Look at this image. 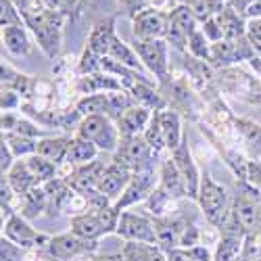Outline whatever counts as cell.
I'll return each mask as SVG.
<instances>
[{
    "label": "cell",
    "instance_id": "obj_41",
    "mask_svg": "<svg viewBox=\"0 0 261 261\" xmlns=\"http://www.w3.org/2000/svg\"><path fill=\"white\" fill-rule=\"evenodd\" d=\"M144 140L150 144V148L155 150L159 155L161 150H167L165 146V140H163V134H161V123H159V111H153V117H150L146 129H144Z\"/></svg>",
    "mask_w": 261,
    "mask_h": 261
},
{
    "label": "cell",
    "instance_id": "obj_4",
    "mask_svg": "<svg viewBox=\"0 0 261 261\" xmlns=\"http://www.w3.org/2000/svg\"><path fill=\"white\" fill-rule=\"evenodd\" d=\"M75 136L92 142L98 150H105V153H115L119 142H121V136L117 132L115 121L111 117H107V115L82 117Z\"/></svg>",
    "mask_w": 261,
    "mask_h": 261
},
{
    "label": "cell",
    "instance_id": "obj_22",
    "mask_svg": "<svg viewBox=\"0 0 261 261\" xmlns=\"http://www.w3.org/2000/svg\"><path fill=\"white\" fill-rule=\"evenodd\" d=\"M127 92L134 98L136 105L146 107L150 111H165V109H169L165 94L161 90H157L155 84H150V82H136V84L129 86Z\"/></svg>",
    "mask_w": 261,
    "mask_h": 261
},
{
    "label": "cell",
    "instance_id": "obj_37",
    "mask_svg": "<svg viewBox=\"0 0 261 261\" xmlns=\"http://www.w3.org/2000/svg\"><path fill=\"white\" fill-rule=\"evenodd\" d=\"M96 155H98V148L92 142L73 134V142H71L69 153H67V163L69 165L77 167V165H84V163H90V161L96 159Z\"/></svg>",
    "mask_w": 261,
    "mask_h": 261
},
{
    "label": "cell",
    "instance_id": "obj_49",
    "mask_svg": "<svg viewBox=\"0 0 261 261\" xmlns=\"http://www.w3.org/2000/svg\"><path fill=\"white\" fill-rule=\"evenodd\" d=\"M15 165V155H13V150L9 148L7 142L0 144V171L3 173H9V169Z\"/></svg>",
    "mask_w": 261,
    "mask_h": 261
},
{
    "label": "cell",
    "instance_id": "obj_33",
    "mask_svg": "<svg viewBox=\"0 0 261 261\" xmlns=\"http://www.w3.org/2000/svg\"><path fill=\"white\" fill-rule=\"evenodd\" d=\"M107 57L113 59V61H117V63H121V65H125V67H129V69L140 71V73L146 75L144 65H142V61L138 59V55H136V50L132 48V44H125V42H123L119 36L113 38L111 48H109V55H107Z\"/></svg>",
    "mask_w": 261,
    "mask_h": 261
},
{
    "label": "cell",
    "instance_id": "obj_32",
    "mask_svg": "<svg viewBox=\"0 0 261 261\" xmlns=\"http://www.w3.org/2000/svg\"><path fill=\"white\" fill-rule=\"evenodd\" d=\"M75 111L82 117L88 115H107L113 119V109H111V96L109 92H98V94H88L77 100Z\"/></svg>",
    "mask_w": 261,
    "mask_h": 261
},
{
    "label": "cell",
    "instance_id": "obj_47",
    "mask_svg": "<svg viewBox=\"0 0 261 261\" xmlns=\"http://www.w3.org/2000/svg\"><path fill=\"white\" fill-rule=\"evenodd\" d=\"M201 30H203V34L207 36V40L211 42V44H215V42L224 40L222 28H220V23H217V19H215V17H211V19L205 21V23H201Z\"/></svg>",
    "mask_w": 261,
    "mask_h": 261
},
{
    "label": "cell",
    "instance_id": "obj_38",
    "mask_svg": "<svg viewBox=\"0 0 261 261\" xmlns=\"http://www.w3.org/2000/svg\"><path fill=\"white\" fill-rule=\"evenodd\" d=\"M25 163H28V167L32 169V173L36 176L38 184H46V182H50V180H55L59 176V165H55L53 161L44 159V157L38 155V153L32 155V157H28Z\"/></svg>",
    "mask_w": 261,
    "mask_h": 261
},
{
    "label": "cell",
    "instance_id": "obj_8",
    "mask_svg": "<svg viewBox=\"0 0 261 261\" xmlns=\"http://www.w3.org/2000/svg\"><path fill=\"white\" fill-rule=\"evenodd\" d=\"M255 55V48L249 42L247 36L243 38H236V40H220L211 44V67L213 69H228L234 67L236 63H243V61H251Z\"/></svg>",
    "mask_w": 261,
    "mask_h": 261
},
{
    "label": "cell",
    "instance_id": "obj_5",
    "mask_svg": "<svg viewBox=\"0 0 261 261\" xmlns=\"http://www.w3.org/2000/svg\"><path fill=\"white\" fill-rule=\"evenodd\" d=\"M155 157L159 155L150 148L144 136H132V138H121L117 150L113 153V163L129 169L132 173H142L153 169Z\"/></svg>",
    "mask_w": 261,
    "mask_h": 261
},
{
    "label": "cell",
    "instance_id": "obj_7",
    "mask_svg": "<svg viewBox=\"0 0 261 261\" xmlns=\"http://www.w3.org/2000/svg\"><path fill=\"white\" fill-rule=\"evenodd\" d=\"M215 82L220 84L226 92H230L232 96L241 98L245 102H251V105L261 102V82L241 69H234V67L220 69Z\"/></svg>",
    "mask_w": 261,
    "mask_h": 261
},
{
    "label": "cell",
    "instance_id": "obj_57",
    "mask_svg": "<svg viewBox=\"0 0 261 261\" xmlns=\"http://www.w3.org/2000/svg\"><path fill=\"white\" fill-rule=\"evenodd\" d=\"M249 65H251V69L257 73V77H259V82H261V59H259V57H253V59L249 61Z\"/></svg>",
    "mask_w": 261,
    "mask_h": 261
},
{
    "label": "cell",
    "instance_id": "obj_36",
    "mask_svg": "<svg viewBox=\"0 0 261 261\" xmlns=\"http://www.w3.org/2000/svg\"><path fill=\"white\" fill-rule=\"evenodd\" d=\"M3 142L9 144L15 159H28L38 153V140L30 136H21L17 132H3Z\"/></svg>",
    "mask_w": 261,
    "mask_h": 261
},
{
    "label": "cell",
    "instance_id": "obj_34",
    "mask_svg": "<svg viewBox=\"0 0 261 261\" xmlns=\"http://www.w3.org/2000/svg\"><path fill=\"white\" fill-rule=\"evenodd\" d=\"M46 209H48V194L44 186H36L21 197V215L25 220H34V217H38Z\"/></svg>",
    "mask_w": 261,
    "mask_h": 261
},
{
    "label": "cell",
    "instance_id": "obj_35",
    "mask_svg": "<svg viewBox=\"0 0 261 261\" xmlns=\"http://www.w3.org/2000/svg\"><path fill=\"white\" fill-rule=\"evenodd\" d=\"M0 82H3V88L13 90L19 96H30L32 92V80L23 73H17L5 61H3V67H0Z\"/></svg>",
    "mask_w": 261,
    "mask_h": 261
},
{
    "label": "cell",
    "instance_id": "obj_21",
    "mask_svg": "<svg viewBox=\"0 0 261 261\" xmlns=\"http://www.w3.org/2000/svg\"><path fill=\"white\" fill-rule=\"evenodd\" d=\"M115 36H117V32H115V17L100 19L98 23L92 28L90 36H88V44H86V50H90L96 57H107Z\"/></svg>",
    "mask_w": 261,
    "mask_h": 261
},
{
    "label": "cell",
    "instance_id": "obj_28",
    "mask_svg": "<svg viewBox=\"0 0 261 261\" xmlns=\"http://www.w3.org/2000/svg\"><path fill=\"white\" fill-rule=\"evenodd\" d=\"M3 44L11 57H28L32 50V40L25 32V25H13L3 28Z\"/></svg>",
    "mask_w": 261,
    "mask_h": 261
},
{
    "label": "cell",
    "instance_id": "obj_48",
    "mask_svg": "<svg viewBox=\"0 0 261 261\" xmlns=\"http://www.w3.org/2000/svg\"><path fill=\"white\" fill-rule=\"evenodd\" d=\"M247 182L261 190V159L259 161H255V159L247 161Z\"/></svg>",
    "mask_w": 261,
    "mask_h": 261
},
{
    "label": "cell",
    "instance_id": "obj_9",
    "mask_svg": "<svg viewBox=\"0 0 261 261\" xmlns=\"http://www.w3.org/2000/svg\"><path fill=\"white\" fill-rule=\"evenodd\" d=\"M199 19L192 15V11L186 5H178L169 13V30H167V44L178 50V53H186L188 50V40L190 36L199 30Z\"/></svg>",
    "mask_w": 261,
    "mask_h": 261
},
{
    "label": "cell",
    "instance_id": "obj_11",
    "mask_svg": "<svg viewBox=\"0 0 261 261\" xmlns=\"http://www.w3.org/2000/svg\"><path fill=\"white\" fill-rule=\"evenodd\" d=\"M115 234L123 238L125 243H157V232H155V222L153 217L142 215V213H132V211H121L119 224Z\"/></svg>",
    "mask_w": 261,
    "mask_h": 261
},
{
    "label": "cell",
    "instance_id": "obj_39",
    "mask_svg": "<svg viewBox=\"0 0 261 261\" xmlns=\"http://www.w3.org/2000/svg\"><path fill=\"white\" fill-rule=\"evenodd\" d=\"M186 7L199 19V23H205L207 19L217 17L222 13V9L226 7V0H186Z\"/></svg>",
    "mask_w": 261,
    "mask_h": 261
},
{
    "label": "cell",
    "instance_id": "obj_16",
    "mask_svg": "<svg viewBox=\"0 0 261 261\" xmlns=\"http://www.w3.org/2000/svg\"><path fill=\"white\" fill-rule=\"evenodd\" d=\"M107 169L105 161L100 159H94L90 163H84V165H77L69 171V176L67 178H63V180H67V184L80 192V194H86V192H92L98 188V182L102 178V171Z\"/></svg>",
    "mask_w": 261,
    "mask_h": 261
},
{
    "label": "cell",
    "instance_id": "obj_42",
    "mask_svg": "<svg viewBox=\"0 0 261 261\" xmlns=\"http://www.w3.org/2000/svg\"><path fill=\"white\" fill-rule=\"evenodd\" d=\"M188 55H192L194 59H201V61H207L211 59V42L207 40V36L203 34V30L199 28L197 32H194L188 40Z\"/></svg>",
    "mask_w": 261,
    "mask_h": 261
},
{
    "label": "cell",
    "instance_id": "obj_56",
    "mask_svg": "<svg viewBox=\"0 0 261 261\" xmlns=\"http://www.w3.org/2000/svg\"><path fill=\"white\" fill-rule=\"evenodd\" d=\"M90 261H123V255H121V251L113 253V255H94V257H90Z\"/></svg>",
    "mask_w": 261,
    "mask_h": 261
},
{
    "label": "cell",
    "instance_id": "obj_53",
    "mask_svg": "<svg viewBox=\"0 0 261 261\" xmlns=\"http://www.w3.org/2000/svg\"><path fill=\"white\" fill-rule=\"evenodd\" d=\"M167 261H194L186 249H171L167 251Z\"/></svg>",
    "mask_w": 261,
    "mask_h": 261
},
{
    "label": "cell",
    "instance_id": "obj_29",
    "mask_svg": "<svg viewBox=\"0 0 261 261\" xmlns=\"http://www.w3.org/2000/svg\"><path fill=\"white\" fill-rule=\"evenodd\" d=\"M123 261H167V251L150 243H123Z\"/></svg>",
    "mask_w": 261,
    "mask_h": 261
},
{
    "label": "cell",
    "instance_id": "obj_23",
    "mask_svg": "<svg viewBox=\"0 0 261 261\" xmlns=\"http://www.w3.org/2000/svg\"><path fill=\"white\" fill-rule=\"evenodd\" d=\"M73 142L71 134H61V136H46L38 140V155L53 161L55 165H61L67 161L69 146Z\"/></svg>",
    "mask_w": 261,
    "mask_h": 261
},
{
    "label": "cell",
    "instance_id": "obj_58",
    "mask_svg": "<svg viewBox=\"0 0 261 261\" xmlns=\"http://www.w3.org/2000/svg\"><path fill=\"white\" fill-rule=\"evenodd\" d=\"M178 5H186V0H178Z\"/></svg>",
    "mask_w": 261,
    "mask_h": 261
},
{
    "label": "cell",
    "instance_id": "obj_13",
    "mask_svg": "<svg viewBox=\"0 0 261 261\" xmlns=\"http://www.w3.org/2000/svg\"><path fill=\"white\" fill-rule=\"evenodd\" d=\"M159 188V173L155 169H148V171H142V173H134L129 184L125 186L123 194L113 203L117 211H125L127 207L132 205H138V203H144L150 194Z\"/></svg>",
    "mask_w": 261,
    "mask_h": 261
},
{
    "label": "cell",
    "instance_id": "obj_30",
    "mask_svg": "<svg viewBox=\"0 0 261 261\" xmlns=\"http://www.w3.org/2000/svg\"><path fill=\"white\" fill-rule=\"evenodd\" d=\"M3 176H7L9 184H11V186H13V190L17 192V197H23V194H25V192H30L32 188L42 186V184H38L36 176L32 173V169L28 167L25 159L15 161V165L9 169V173H3Z\"/></svg>",
    "mask_w": 261,
    "mask_h": 261
},
{
    "label": "cell",
    "instance_id": "obj_25",
    "mask_svg": "<svg viewBox=\"0 0 261 261\" xmlns=\"http://www.w3.org/2000/svg\"><path fill=\"white\" fill-rule=\"evenodd\" d=\"M234 129H236L238 138L243 140L245 148L249 150L251 159L259 161L261 159V125L251 119L234 117Z\"/></svg>",
    "mask_w": 261,
    "mask_h": 261
},
{
    "label": "cell",
    "instance_id": "obj_40",
    "mask_svg": "<svg viewBox=\"0 0 261 261\" xmlns=\"http://www.w3.org/2000/svg\"><path fill=\"white\" fill-rule=\"evenodd\" d=\"M144 205H146L148 213H153L155 217H169V211L176 207V201H173L171 197H167V194H165L161 188H157V190L144 201Z\"/></svg>",
    "mask_w": 261,
    "mask_h": 261
},
{
    "label": "cell",
    "instance_id": "obj_6",
    "mask_svg": "<svg viewBox=\"0 0 261 261\" xmlns=\"http://www.w3.org/2000/svg\"><path fill=\"white\" fill-rule=\"evenodd\" d=\"M132 48L142 61L144 69L155 75V82L161 86L169 80V44L167 40H132Z\"/></svg>",
    "mask_w": 261,
    "mask_h": 261
},
{
    "label": "cell",
    "instance_id": "obj_20",
    "mask_svg": "<svg viewBox=\"0 0 261 261\" xmlns=\"http://www.w3.org/2000/svg\"><path fill=\"white\" fill-rule=\"evenodd\" d=\"M159 188L167 194V197H171L173 201H180V199H188V190H186V184L180 176V171L176 167V163H173V159H163L159 163Z\"/></svg>",
    "mask_w": 261,
    "mask_h": 261
},
{
    "label": "cell",
    "instance_id": "obj_19",
    "mask_svg": "<svg viewBox=\"0 0 261 261\" xmlns=\"http://www.w3.org/2000/svg\"><path fill=\"white\" fill-rule=\"evenodd\" d=\"M153 117V111L146 107H140V105H134L129 107L127 111H123L117 119H115V125H117V132L121 138H132V136H142L144 129Z\"/></svg>",
    "mask_w": 261,
    "mask_h": 261
},
{
    "label": "cell",
    "instance_id": "obj_27",
    "mask_svg": "<svg viewBox=\"0 0 261 261\" xmlns=\"http://www.w3.org/2000/svg\"><path fill=\"white\" fill-rule=\"evenodd\" d=\"M217 23L222 28V34H224V40H236V38H243L247 36V23L249 19L245 15H241L238 11H234L230 5H226L222 9V13L215 17Z\"/></svg>",
    "mask_w": 261,
    "mask_h": 261
},
{
    "label": "cell",
    "instance_id": "obj_15",
    "mask_svg": "<svg viewBox=\"0 0 261 261\" xmlns=\"http://www.w3.org/2000/svg\"><path fill=\"white\" fill-rule=\"evenodd\" d=\"M171 159L173 163H176L180 176L186 184V190H188V199L197 201V194H199V184H201V176L203 173L199 171L197 163H194L192 155H190V148H188V136L182 140V144L171 150Z\"/></svg>",
    "mask_w": 261,
    "mask_h": 261
},
{
    "label": "cell",
    "instance_id": "obj_26",
    "mask_svg": "<svg viewBox=\"0 0 261 261\" xmlns=\"http://www.w3.org/2000/svg\"><path fill=\"white\" fill-rule=\"evenodd\" d=\"M77 90L82 94H98V92H117V90H125L123 84L109 73H92V75H84L77 82Z\"/></svg>",
    "mask_w": 261,
    "mask_h": 261
},
{
    "label": "cell",
    "instance_id": "obj_55",
    "mask_svg": "<svg viewBox=\"0 0 261 261\" xmlns=\"http://www.w3.org/2000/svg\"><path fill=\"white\" fill-rule=\"evenodd\" d=\"M245 17L247 19H261V0H255V3L247 9Z\"/></svg>",
    "mask_w": 261,
    "mask_h": 261
},
{
    "label": "cell",
    "instance_id": "obj_17",
    "mask_svg": "<svg viewBox=\"0 0 261 261\" xmlns=\"http://www.w3.org/2000/svg\"><path fill=\"white\" fill-rule=\"evenodd\" d=\"M132 176H134V173L129 171V169H125V167H121V165H117V163L111 161V163L107 165V169L102 171V178H100L96 190L102 192L107 199H111L115 203L121 197V194H123V190L129 184V180H132Z\"/></svg>",
    "mask_w": 261,
    "mask_h": 261
},
{
    "label": "cell",
    "instance_id": "obj_14",
    "mask_svg": "<svg viewBox=\"0 0 261 261\" xmlns=\"http://www.w3.org/2000/svg\"><path fill=\"white\" fill-rule=\"evenodd\" d=\"M169 30V13L159 9H144L132 19V36L136 40H165Z\"/></svg>",
    "mask_w": 261,
    "mask_h": 261
},
{
    "label": "cell",
    "instance_id": "obj_12",
    "mask_svg": "<svg viewBox=\"0 0 261 261\" xmlns=\"http://www.w3.org/2000/svg\"><path fill=\"white\" fill-rule=\"evenodd\" d=\"M3 236L13 241L15 245H19L25 251H34V249H46L50 236L44 232H38L36 228L30 226V222L25 220L21 213H13L9 220L5 222L3 228Z\"/></svg>",
    "mask_w": 261,
    "mask_h": 261
},
{
    "label": "cell",
    "instance_id": "obj_50",
    "mask_svg": "<svg viewBox=\"0 0 261 261\" xmlns=\"http://www.w3.org/2000/svg\"><path fill=\"white\" fill-rule=\"evenodd\" d=\"M0 102H3V113L13 111V109L19 105V94H17V92H13V90L3 88V98H0Z\"/></svg>",
    "mask_w": 261,
    "mask_h": 261
},
{
    "label": "cell",
    "instance_id": "obj_1",
    "mask_svg": "<svg viewBox=\"0 0 261 261\" xmlns=\"http://www.w3.org/2000/svg\"><path fill=\"white\" fill-rule=\"evenodd\" d=\"M121 211L115 209V205H109L105 209H90L82 215L71 217V232L86 238V241H98V238L113 234L119 224Z\"/></svg>",
    "mask_w": 261,
    "mask_h": 261
},
{
    "label": "cell",
    "instance_id": "obj_43",
    "mask_svg": "<svg viewBox=\"0 0 261 261\" xmlns=\"http://www.w3.org/2000/svg\"><path fill=\"white\" fill-rule=\"evenodd\" d=\"M25 25V19L13 0H0V28Z\"/></svg>",
    "mask_w": 261,
    "mask_h": 261
},
{
    "label": "cell",
    "instance_id": "obj_46",
    "mask_svg": "<svg viewBox=\"0 0 261 261\" xmlns=\"http://www.w3.org/2000/svg\"><path fill=\"white\" fill-rule=\"evenodd\" d=\"M117 5H119V11L125 17H129V19H134L138 13H142L144 9H148L146 0H117Z\"/></svg>",
    "mask_w": 261,
    "mask_h": 261
},
{
    "label": "cell",
    "instance_id": "obj_45",
    "mask_svg": "<svg viewBox=\"0 0 261 261\" xmlns=\"http://www.w3.org/2000/svg\"><path fill=\"white\" fill-rule=\"evenodd\" d=\"M261 257V232H251L245 236V245H243V259L253 261Z\"/></svg>",
    "mask_w": 261,
    "mask_h": 261
},
{
    "label": "cell",
    "instance_id": "obj_54",
    "mask_svg": "<svg viewBox=\"0 0 261 261\" xmlns=\"http://www.w3.org/2000/svg\"><path fill=\"white\" fill-rule=\"evenodd\" d=\"M253 3H255V0H226V5H230L234 11H238L241 15H245L247 9H249Z\"/></svg>",
    "mask_w": 261,
    "mask_h": 261
},
{
    "label": "cell",
    "instance_id": "obj_2",
    "mask_svg": "<svg viewBox=\"0 0 261 261\" xmlns=\"http://www.w3.org/2000/svg\"><path fill=\"white\" fill-rule=\"evenodd\" d=\"M232 213L247 234L261 232V190L247 180H238L232 199Z\"/></svg>",
    "mask_w": 261,
    "mask_h": 261
},
{
    "label": "cell",
    "instance_id": "obj_10",
    "mask_svg": "<svg viewBox=\"0 0 261 261\" xmlns=\"http://www.w3.org/2000/svg\"><path fill=\"white\" fill-rule=\"evenodd\" d=\"M98 249V241H86V238L69 232H63L57 236H50L46 245V253L55 261H69L82 255H92Z\"/></svg>",
    "mask_w": 261,
    "mask_h": 261
},
{
    "label": "cell",
    "instance_id": "obj_3",
    "mask_svg": "<svg viewBox=\"0 0 261 261\" xmlns=\"http://www.w3.org/2000/svg\"><path fill=\"white\" fill-rule=\"evenodd\" d=\"M197 203H199L203 215L207 217V222H211L217 228L226 222V217L232 209L226 188L222 184H217L207 171H203V176H201Z\"/></svg>",
    "mask_w": 261,
    "mask_h": 261
},
{
    "label": "cell",
    "instance_id": "obj_18",
    "mask_svg": "<svg viewBox=\"0 0 261 261\" xmlns=\"http://www.w3.org/2000/svg\"><path fill=\"white\" fill-rule=\"evenodd\" d=\"M155 232H157V243L163 251L180 249V241L188 228L190 222L180 220V217H153Z\"/></svg>",
    "mask_w": 261,
    "mask_h": 261
},
{
    "label": "cell",
    "instance_id": "obj_51",
    "mask_svg": "<svg viewBox=\"0 0 261 261\" xmlns=\"http://www.w3.org/2000/svg\"><path fill=\"white\" fill-rule=\"evenodd\" d=\"M188 255L194 259V261H213V253L205 247V245H197V247H190L186 249Z\"/></svg>",
    "mask_w": 261,
    "mask_h": 261
},
{
    "label": "cell",
    "instance_id": "obj_59",
    "mask_svg": "<svg viewBox=\"0 0 261 261\" xmlns=\"http://www.w3.org/2000/svg\"><path fill=\"white\" fill-rule=\"evenodd\" d=\"M253 261H261V257H257V259H253Z\"/></svg>",
    "mask_w": 261,
    "mask_h": 261
},
{
    "label": "cell",
    "instance_id": "obj_52",
    "mask_svg": "<svg viewBox=\"0 0 261 261\" xmlns=\"http://www.w3.org/2000/svg\"><path fill=\"white\" fill-rule=\"evenodd\" d=\"M146 5H148L150 9H159V11L171 13L173 9L178 7V0H146Z\"/></svg>",
    "mask_w": 261,
    "mask_h": 261
},
{
    "label": "cell",
    "instance_id": "obj_24",
    "mask_svg": "<svg viewBox=\"0 0 261 261\" xmlns=\"http://www.w3.org/2000/svg\"><path fill=\"white\" fill-rule=\"evenodd\" d=\"M159 123H161V134H163V140H165V146L167 150H176L182 140L186 138L184 129H182V117L178 111L173 109H165V111H159Z\"/></svg>",
    "mask_w": 261,
    "mask_h": 261
},
{
    "label": "cell",
    "instance_id": "obj_31",
    "mask_svg": "<svg viewBox=\"0 0 261 261\" xmlns=\"http://www.w3.org/2000/svg\"><path fill=\"white\" fill-rule=\"evenodd\" d=\"M247 234H234V232H222L220 241H217L213 261H236L243 255V245H245Z\"/></svg>",
    "mask_w": 261,
    "mask_h": 261
},
{
    "label": "cell",
    "instance_id": "obj_44",
    "mask_svg": "<svg viewBox=\"0 0 261 261\" xmlns=\"http://www.w3.org/2000/svg\"><path fill=\"white\" fill-rule=\"evenodd\" d=\"M25 249H21L9 238H0V261H25Z\"/></svg>",
    "mask_w": 261,
    "mask_h": 261
}]
</instances>
